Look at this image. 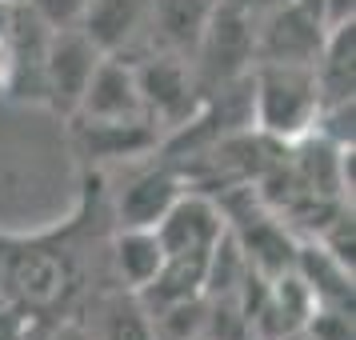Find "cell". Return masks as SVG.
<instances>
[{"label":"cell","instance_id":"obj_1","mask_svg":"<svg viewBox=\"0 0 356 340\" xmlns=\"http://www.w3.org/2000/svg\"><path fill=\"white\" fill-rule=\"evenodd\" d=\"M81 289L76 260L65 244L52 241H8L0 252V296L24 308L36 321L65 312Z\"/></svg>","mask_w":356,"mask_h":340},{"label":"cell","instance_id":"obj_2","mask_svg":"<svg viewBox=\"0 0 356 340\" xmlns=\"http://www.w3.org/2000/svg\"><path fill=\"white\" fill-rule=\"evenodd\" d=\"M321 113L312 65H252L248 68V120L280 145L308 140Z\"/></svg>","mask_w":356,"mask_h":340},{"label":"cell","instance_id":"obj_3","mask_svg":"<svg viewBox=\"0 0 356 340\" xmlns=\"http://www.w3.org/2000/svg\"><path fill=\"white\" fill-rule=\"evenodd\" d=\"M188 65H193V76L200 84V97L248 76V68H252V17L228 0H216Z\"/></svg>","mask_w":356,"mask_h":340},{"label":"cell","instance_id":"obj_4","mask_svg":"<svg viewBox=\"0 0 356 340\" xmlns=\"http://www.w3.org/2000/svg\"><path fill=\"white\" fill-rule=\"evenodd\" d=\"M132 72H136V88H140V100H145V113L156 129L177 132L180 124H188L200 108V84L193 76V65L184 56H172V52H145L132 60Z\"/></svg>","mask_w":356,"mask_h":340},{"label":"cell","instance_id":"obj_5","mask_svg":"<svg viewBox=\"0 0 356 340\" xmlns=\"http://www.w3.org/2000/svg\"><path fill=\"white\" fill-rule=\"evenodd\" d=\"M324 33L328 24L312 8L284 0L252 20V65H312Z\"/></svg>","mask_w":356,"mask_h":340},{"label":"cell","instance_id":"obj_6","mask_svg":"<svg viewBox=\"0 0 356 340\" xmlns=\"http://www.w3.org/2000/svg\"><path fill=\"white\" fill-rule=\"evenodd\" d=\"M100 56L104 52L81 33V24L52 29L49 44H44V56H40V100L49 104L52 113L72 116Z\"/></svg>","mask_w":356,"mask_h":340},{"label":"cell","instance_id":"obj_7","mask_svg":"<svg viewBox=\"0 0 356 340\" xmlns=\"http://www.w3.org/2000/svg\"><path fill=\"white\" fill-rule=\"evenodd\" d=\"M152 0H88L81 17V33L104 56H140L148 40Z\"/></svg>","mask_w":356,"mask_h":340},{"label":"cell","instance_id":"obj_8","mask_svg":"<svg viewBox=\"0 0 356 340\" xmlns=\"http://www.w3.org/2000/svg\"><path fill=\"white\" fill-rule=\"evenodd\" d=\"M225 212L216 200L184 188L177 204L161 216L156 236L164 244V257H209L212 244L225 236Z\"/></svg>","mask_w":356,"mask_h":340},{"label":"cell","instance_id":"obj_9","mask_svg":"<svg viewBox=\"0 0 356 340\" xmlns=\"http://www.w3.org/2000/svg\"><path fill=\"white\" fill-rule=\"evenodd\" d=\"M72 116L76 120H140V116H148L145 100H140V88H136L132 60H124V56H100Z\"/></svg>","mask_w":356,"mask_h":340},{"label":"cell","instance_id":"obj_10","mask_svg":"<svg viewBox=\"0 0 356 340\" xmlns=\"http://www.w3.org/2000/svg\"><path fill=\"white\" fill-rule=\"evenodd\" d=\"M212 4L216 0H152L145 52H172V56H184L188 60L196 49V40H200V33H204V24L212 17Z\"/></svg>","mask_w":356,"mask_h":340},{"label":"cell","instance_id":"obj_11","mask_svg":"<svg viewBox=\"0 0 356 340\" xmlns=\"http://www.w3.org/2000/svg\"><path fill=\"white\" fill-rule=\"evenodd\" d=\"M184 184L172 168H145L116 193V228H156Z\"/></svg>","mask_w":356,"mask_h":340},{"label":"cell","instance_id":"obj_12","mask_svg":"<svg viewBox=\"0 0 356 340\" xmlns=\"http://www.w3.org/2000/svg\"><path fill=\"white\" fill-rule=\"evenodd\" d=\"M312 76L321 88V104L356 100V20L328 24L324 44L312 60Z\"/></svg>","mask_w":356,"mask_h":340},{"label":"cell","instance_id":"obj_13","mask_svg":"<svg viewBox=\"0 0 356 340\" xmlns=\"http://www.w3.org/2000/svg\"><path fill=\"white\" fill-rule=\"evenodd\" d=\"M108 260H113L116 289L145 292L164 264V244L156 228H116L113 244H108Z\"/></svg>","mask_w":356,"mask_h":340},{"label":"cell","instance_id":"obj_14","mask_svg":"<svg viewBox=\"0 0 356 340\" xmlns=\"http://www.w3.org/2000/svg\"><path fill=\"white\" fill-rule=\"evenodd\" d=\"M88 316L92 321H84V328H88L92 340H156L152 324H148V308L129 289H116L108 296H100Z\"/></svg>","mask_w":356,"mask_h":340},{"label":"cell","instance_id":"obj_15","mask_svg":"<svg viewBox=\"0 0 356 340\" xmlns=\"http://www.w3.org/2000/svg\"><path fill=\"white\" fill-rule=\"evenodd\" d=\"M148 324L156 340H200L204 324H209V296H188V300H172V305L148 308Z\"/></svg>","mask_w":356,"mask_h":340},{"label":"cell","instance_id":"obj_16","mask_svg":"<svg viewBox=\"0 0 356 340\" xmlns=\"http://www.w3.org/2000/svg\"><path fill=\"white\" fill-rule=\"evenodd\" d=\"M24 4H29L33 17L44 20L49 29H72V24H81L88 0H24Z\"/></svg>","mask_w":356,"mask_h":340},{"label":"cell","instance_id":"obj_17","mask_svg":"<svg viewBox=\"0 0 356 340\" xmlns=\"http://www.w3.org/2000/svg\"><path fill=\"white\" fill-rule=\"evenodd\" d=\"M40 328H44V321L29 316V312L17 308L13 300L0 305V340H36L40 337Z\"/></svg>","mask_w":356,"mask_h":340},{"label":"cell","instance_id":"obj_18","mask_svg":"<svg viewBox=\"0 0 356 340\" xmlns=\"http://www.w3.org/2000/svg\"><path fill=\"white\" fill-rule=\"evenodd\" d=\"M36 340H92V337H88L84 321H76V316H65V321H60V316H56L52 324L40 328V337Z\"/></svg>","mask_w":356,"mask_h":340},{"label":"cell","instance_id":"obj_19","mask_svg":"<svg viewBox=\"0 0 356 340\" xmlns=\"http://www.w3.org/2000/svg\"><path fill=\"white\" fill-rule=\"evenodd\" d=\"M17 84V49H13V33H0V97L13 92Z\"/></svg>","mask_w":356,"mask_h":340},{"label":"cell","instance_id":"obj_20","mask_svg":"<svg viewBox=\"0 0 356 340\" xmlns=\"http://www.w3.org/2000/svg\"><path fill=\"white\" fill-rule=\"evenodd\" d=\"M324 24H340V20H356V0H321Z\"/></svg>","mask_w":356,"mask_h":340},{"label":"cell","instance_id":"obj_21","mask_svg":"<svg viewBox=\"0 0 356 340\" xmlns=\"http://www.w3.org/2000/svg\"><path fill=\"white\" fill-rule=\"evenodd\" d=\"M13 4H24V0H13Z\"/></svg>","mask_w":356,"mask_h":340},{"label":"cell","instance_id":"obj_22","mask_svg":"<svg viewBox=\"0 0 356 340\" xmlns=\"http://www.w3.org/2000/svg\"><path fill=\"white\" fill-rule=\"evenodd\" d=\"M0 305H4V296H0Z\"/></svg>","mask_w":356,"mask_h":340},{"label":"cell","instance_id":"obj_23","mask_svg":"<svg viewBox=\"0 0 356 340\" xmlns=\"http://www.w3.org/2000/svg\"><path fill=\"white\" fill-rule=\"evenodd\" d=\"M200 340H204V337H200Z\"/></svg>","mask_w":356,"mask_h":340}]
</instances>
